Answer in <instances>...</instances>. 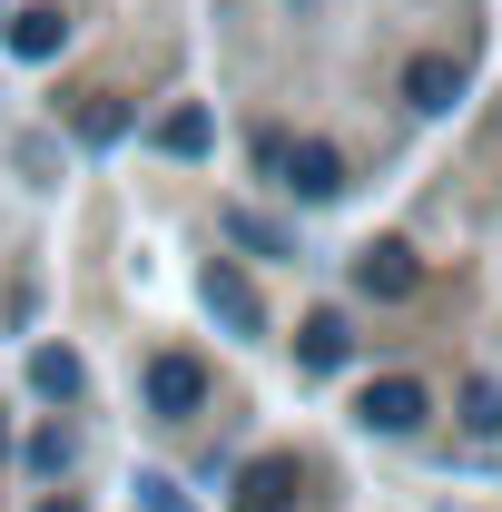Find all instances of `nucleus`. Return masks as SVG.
<instances>
[{
  "instance_id": "obj_1",
  "label": "nucleus",
  "mask_w": 502,
  "mask_h": 512,
  "mask_svg": "<svg viewBox=\"0 0 502 512\" xmlns=\"http://www.w3.org/2000/svg\"><path fill=\"white\" fill-rule=\"evenodd\" d=\"M296 493H306V463H296V453H266V463L237 473L227 503H237V512H296Z\"/></svg>"
},
{
  "instance_id": "obj_2",
  "label": "nucleus",
  "mask_w": 502,
  "mask_h": 512,
  "mask_svg": "<svg viewBox=\"0 0 502 512\" xmlns=\"http://www.w3.org/2000/svg\"><path fill=\"white\" fill-rule=\"evenodd\" d=\"M355 414H365L375 434H414V424H424L434 404H424V384H414V375H375L365 394H355Z\"/></svg>"
},
{
  "instance_id": "obj_3",
  "label": "nucleus",
  "mask_w": 502,
  "mask_h": 512,
  "mask_svg": "<svg viewBox=\"0 0 502 512\" xmlns=\"http://www.w3.org/2000/svg\"><path fill=\"white\" fill-rule=\"evenodd\" d=\"M453 99H463V60H453V50H414V60H404V109L443 119Z\"/></svg>"
},
{
  "instance_id": "obj_4",
  "label": "nucleus",
  "mask_w": 502,
  "mask_h": 512,
  "mask_svg": "<svg viewBox=\"0 0 502 512\" xmlns=\"http://www.w3.org/2000/svg\"><path fill=\"white\" fill-rule=\"evenodd\" d=\"M148 404L158 414H197L207 404V365L197 355H148Z\"/></svg>"
},
{
  "instance_id": "obj_5",
  "label": "nucleus",
  "mask_w": 502,
  "mask_h": 512,
  "mask_svg": "<svg viewBox=\"0 0 502 512\" xmlns=\"http://www.w3.org/2000/svg\"><path fill=\"white\" fill-rule=\"evenodd\" d=\"M197 296H207V316H217V325L256 335V286L237 276V266H207V276H197Z\"/></svg>"
},
{
  "instance_id": "obj_6",
  "label": "nucleus",
  "mask_w": 502,
  "mask_h": 512,
  "mask_svg": "<svg viewBox=\"0 0 502 512\" xmlns=\"http://www.w3.org/2000/svg\"><path fill=\"white\" fill-rule=\"evenodd\" d=\"M276 178H286L296 197H335V188H345V158H335V148H315V138H296Z\"/></svg>"
},
{
  "instance_id": "obj_7",
  "label": "nucleus",
  "mask_w": 502,
  "mask_h": 512,
  "mask_svg": "<svg viewBox=\"0 0 502 512\" xmlns=\"http://www.w3.org/2000/svg\"><path fill=\"white\" fill-rule=\"evenodd\" d=\"M355 286H365V296H384V306H394V296H414V247H394V237H384V247H365V256H355Z\"/></svg>"
},
{
  "instance_id": "obj_8",
  "label": "nucleus",
  "mask_w": 502,
  "mask_h": 512,
  "mask_svg": "<svg viewBox=\"0 0 502 512\" xmlns=\"http://www.w3.org/2000/svg\"><path fill=\"white\" fill-rule=\"evenodd\" d=\"M69 138H89V148L128 138V99H109V89H79V99H69Z\"/></svg>"
},
{
  "instance_id": "obj_9",
  "label": "nucleus",
  "mask_w": 502,
  "mask_h": 512,
  "mask_svg": "<svg viewBox=\"0 0 502 512\" xmlns=\"http://www.w3.org/2000/svg\"><path fill=\"white\" fill-rule=\"evenodd\" d=\"M296 355H306V375H335V365L355 355V325H345L335 306H325V316H306V335H296Z\"/></svg>"
},
{
  "instance_id": "obj_10",
  "label": "nucleus",
  "mask_w": 502,
  "mask_h": 512,
  "mask_svg": "<svg viewBox=\"0 0 502 512\" xmlns=\"http://www.w3.org/2000/svg\"><path fill=\"white\" fill-rule=\"evenodd\" d=\"M10 50H20V60H60L69 50V10H50V0L20 10V20H10Z\"/></svg>"
},
{
  "instance_id": "obj_11",
  "label": "nucleus",
  "mask_w": 502,
  "mask_h": 512,
  "mask_svg": "<svg viewBox=\"0 0 502 512\" xmlns=\"http://www.w3.org/2000/svg\"><path fill=\"white\" fill-rule=\"evenodd\" d=\"M79 355H69V345H40V355H30V394H40V404H79Z\"/></svg>"
},
{
  "instance_id": "obj_12",
  "label": "nucleus",
  "mask_w": 502,
  "mask_h": 512,
  "mask_svg": "<svg viewBox=\"0 0 502 512\" xmlns=\"http://www.w3.org/2000/svg\"><path fill=\"white\" fill-rule=\"evenodd\" d=\"M207 138H217V119H207V109H168V119H158V148H168V158H207Z\"/></svg>"
},
{
  "instance_id": "obj_13",
  "label": "nucleus",
  "mask_w": 502,
  "mask_h": 512,
  "mask_svg": "<svg viewBox=\"0 0 502 512\" xmlns=\"http://www.w3.org/2000/svg\"><path fill=\"white\" fill-rule=\"evenodd\" d=\"M463 424L483 434V444H502V384L483 375V384H463Z\"/></svg>"
},
{
  "instance_id": "obj_14",
  "label": "nucleus",
  "mask_w": 502,
  "mask_h": 512,
  "mask_svg": "<svg viewBox=\"0 0 502 512\" xmlns=\"http://www.w3.org/2000/svg\"><path fill=\"white\" fill-rule=\"evenodd\" d=\"M227 237H237V247H256V256H286V227H266L256 207H237V217H227Z\"/></svg>"
},
{
  "instance_id": "obj_15",
  "label": "nucleus",
  "mask_w": 502,
  "mask_h": 512,
  "mask_svg": "<svg viewBox=\"0 0 502 512\" xmlns=\"http://www.w3.org/2000/svg\"><path fill=\"white\" fill-rule=\"evenodd\" d=\"M40 512H79V503H69V493H60V503H40Z\"/></svg>"
},
{
  "instance_id": "obj_16",
  "label": "nucleus",
  "mask_w": 502,
  "mask_h": 512,
  "mask_svg": "<svg viewBox=\"0 0 502 512\" xmlns=\"http://www.w3.org/2000/svg\"><path fill=\"white\" fill-rule=\"evenodd\" d=\"M0 463H10V424H0Z\"/></svg>"
}]
</instances>
